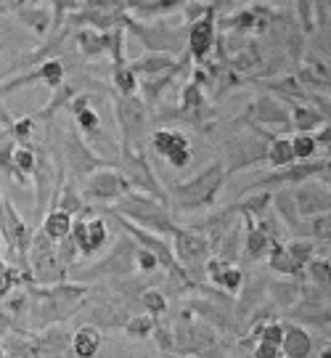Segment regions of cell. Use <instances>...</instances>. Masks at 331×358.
<instances>
[{"mask_svg": "<svg viewBox=\"0 0 331 358\" xmlns=\"http://www.w3.org/2000/svg\"><path fill=\"white\" fill-rule=\"evenodd\" d=\"M69 236L77 244L80 257H93L109 242V226L103 217H77V220H72Z\"/></svg>", "mask_w": 331, "mask_h": 358, "instance_id": "4fadbf2b", "label": "cell"}, {"mask_svg": "<svg viewBox=\"0 0 331 358\" xmlns=\"http://www.w3.org/2000/svg\"><path fill=\"white\" fill-rule=\"evenodd\" d=\"M125 29L130 32H135V38L143 43V48L149 53H180L183 51V45H186V38H183V32L175 29V27H165V24H140L135 22L133 16H128V22H125Z\"/></svg>", "mask_w": 331, "mask_h": 358, "instance_id": "8fae6325", "label": "cell"}, {"mask_svg": "<svg viewBox=\"0 0 331 358\" xmlns=\"http://www.w3.org/2000/svg\"><path fill=\"white\" fill-rule=\"evenodd\" d=\"M19 13V19L24 22L32 32H38V35H45L48 32V27L53 24V16L48 11H43L38 6H24V8H16Z\"/></svg>", "mask_w": 331, "mask_h": 358, "instance_id": "1f68e13d", "label": "cell"}, {"mask_svg": "<svg viewBox=\"0 0 331 358\" xmlns=\"http://www.w3.org/2000/svg\"><path fill=\"white\" fill-rule=\"evenodd\" d=\"M56 257H59V266H61L64 273H69V271L75 268L80 252H77V244L72 242V236H64V239L56 242Z\"/></svg>", "mask_w": 331, "mask_h": 358, "instance_id": "f35d334b", "label": "cell"}, {"mask_svg": "<svg viewBox=\"0 0 331 358\" xmlns=\"http://www.w3.org/2000/svg\"><path fill=\"white\" fill-rule=\"evenodd\" d=\"M138 300H140L143 313H149L152 319H162L167 313V297L162 294V289H156V287L143 289V292L138 294Z\"/></svg>", "mask_w": 331, "mask_h": 358, "instance_id": "e575fe53", "label": "cell"}, {"mask_svg": "<svg viewBox=\"0 0 331 358\" xmlns=\"http://www.w3.org/2000/svg\"><path fill=\"white\" fill-rule=\"evenodd\" d=\"M189 3V0H135L133 8L143 16H154V13H167V11H175L178 6Z\"/></svg>", "mask_w": 331, "mask_h": 358, "instance_id": "8d00e7d4", "label": "cell"}, {"mask_svg": "<svg viewBox=\"0 0 331 358\" xmlns=\"http://www.w3.org/2000/svg\"><path fill=\"white\" fill-rule=\"evenodd\" d=\"M115 115L122 130V146L130 149H143V130H146V103L138 96H115Z\"/></svg>", "mask_w": 331, "mask_h": 358, "instance_id": "30bf717a", "label": "cell"}, {"mask_svg": "<svg viewBox=\"0 0 331 358\" xmlns=\"http://www.w3.org/2000/svg\"><path fill=\"white\" fill-rule=\"evenodd\" d=\"M265 143L260 138H236L228 146V173L244 170V167L265 162Z\"/></svg>", "mask_w": 331, "mask_h": 358, "instance_id": "ac0fdd59", "label": "cell"}, {"mask_svg": "<svg viewBox=\"0 0 331 358\" xmlns=\"http://www.w3.org/2000/svg\"><path fill=\"white\" fill-rule=\"evenodd\" d=\"M281 356L284 358H310L313 350V337L302 324H284V337H281Z\"/></svg>", "mask_w": 331, "mask_h": 358, "instance_id": "ffe728a7", "label": "cell"}, {"mask_svg": "<svg viewBox=\"0 0 331 358\" xmlns=\"http://www.w3.org/2000/svg\"><path fill=\"white\" fill-rule=\"evenodd\" d=\"M223 183H226V165L212 162L209 167H204L196 178L170 183L165 189L167 207L175 213H193V210L209 207L217 199Z\"/></svg>", "mask_w": 331, "mask_h": 358, "instance_id": "7a4b0ae2", "label": "cell"}, {"mask_svg": "<svg viewBox=\"0 0 331 358\" xmlns=\"http://www.w3.org/2000/svg\"><path fill=\"white\" fill-rule=\"evenodd\" d=\"M112 83H115L117 96H135L138 90V75L130 69L128 62H115L112 64Z\"/></svg>", "mask_w": 331, "mask_h": 358, "instance_id": "f546056e", "label": "cell"}, {"mask_svg": "<svg viewBox=\"0 0 331 358\" xmlns=\"http://www.w3.org/2000/svg\"><path fill=\"white\" fill-rule=\"evenodd\" d=\"M313 11H318L321 27H326V22H329V0H313Z\"/></svg>", "mask_w": 331, "mask_h": 358, "instance_id": "ee69618b", "label": "cell"}, {"mask_svg": "<svg viewBox=\"0 0 331 358\" xmlns=\"http://www.w3.org/2000/svg\"><path fill=\"white\" fill-rule=\"evenodd\" d=\"M265 162L273 167H286L294 162L292 143L286 136H270V141L265 143Z\"/></svg>", "mask_w": 331, "mask_h": 358, "instance_id": "f1b7e54d", "label": "cell"}, {"mask_svg": "<svg viewBox=\"0 0 331 358\" xmlns=\"http://www.w3.org/2000/svg\"><path fill=\"white\" fill-rule=\"evenodd\" d=\"M90 294L88 284H75V282H59L51 287H27V297H29V329H48L56 324H64L75 313H80V308L85 303V297Z\"/></svg>", "mask_w": 331, "mask_h": 358, "instance_id": "6da1fadb", "label": "cell"}, {"mask_svg": "<svg viewBox=\"0 0 331 358\" xmlns=\"http://www.w3.org/2000/svg\"><path fill=\"white\" fill-rule=\"evenodd\" d=\"M135 271V242L130 239L128 234L115 244V250L106 257L96 260L88 268L72 271L77 282H101V279H128L130 273Z\"/></svg>", "mask_w": 331, "mask_h": 358, "instance_id": "5b68a950", "label": "cell"}, {"mask_svg": "<svg viewBox=\"0 0 331 358\" xmlns=\"http://www.w3.org/2000/svg\"><path fill=\"white\" fill-rule=\"evenodd\" d=\"M215 43H217V29H215V6H212L202 19L191 22L189 35H186V45H189V53L193 56L196 64H207V56L212 53Z\"/></svg>", "mask_w": 331, "mask_h": 358, "instance_id": "9a60e30c", "label": "cell"}, {"mask_svg": "<svg viewBox=\"0 0 331 358\" xmlns=\"http://www.w3.org/2000/svg\"><path fill=\"white\" fill-rule=\"evenodd\" d=\"M286 250H289V255L294 257V263L300 268H305L307 260L316 257V242L313 239H292V242L286 244Z\"/></svg>", "mask_w": 331, "mask_h": 358, "instance_id": "74e56055", "label": "cell"}, {"mask_svg": "<svg viewBox=\"0 0 331 358\" xmlns=\"http://www.w3.org/2000/svg\"><path fill=\"white\" fill-rule=\"evenodd\" d=\"M27 266L32 271V282L35 287H51L66 279V273L59 266L56 257V242H51L43 229L32 231V242H29V252H27Z\"/></svg>", "mask_w": 331, "mask_h": 358, "instance_id": "52a82bcc", "label": "cell"}, {"mask_svg": "<svg viewBox=\"0 0 331 358\" xmlns=\"http://www.w3.org/2000/svg\"><path fill=\"white\" fill-rule=\"evenodd\" d=\"M265 257H267V268L273 271V273L286 276V279H302V268L294 263V257L289 255V250H286V244L284 242L273 244Z\"/></svg>", "mask_w": 331, "mask_h": 358, "instance_id": "484cf974", "label": "cell"}, {"mask_svg": "<svg viewBox=\"0 0 331 358\" xmlns=\"http://www.w3.org/2000/svg\"><path fill=\"white\" fill-rule=\"evenodd\" d=\"M294 207L302 217H313V215H323L329 213V180H316L310 178L305 183H300V189L292 192Z\"/></svg>", "mask_w": 331, "mask_h": 358, "instance_id": "2e32d148", "label": "cell"}, {"mask_svg": "<svg viewBox=\"0 0 331 358\" xmlns=\"http://www.w3.org/2000/svg\"><path fill=\"white\" fill-rule=\"evenodd\" d=\"M172 257L180 268L191 276L193 282H202L204 279V263L207 257L212 255L209 252V244L204 239L199 231L193 229H178L172 234Z\"/></svg>", "mask_w": 331, "mask_h": 358, "instance_id": "9c48e42d", "label": "cell"}, {"mask_svg": "<svg viewBox=\"0 0 331 358\" xmlns=\"http://www.w3.org/2000/svg\"><path fill=\"white\" fill-rule=\"evenodd\" d=\"M109 210L117 213L119 217H125V220L138 223L140 229L159 234V236H172L178 231L175 220H172V213L159 199H154L149 194L133 192V189L128 194H122L117 202H112Z\"/></svg>", "mask_w": 331, "mask_h": 358, "instance_id": "3957f363", "label": "cell"}, {"mask_svg": "<svg viewBox=\"0 0 331 358\" xmlns=\"http://www.w3.org/2000/svg\"><path fill=\"white\" fill-rule=\"evenodd\" d=\"M115 167L122 173V178L128 180L133 192L149 194V196L159 199V202L167 207L165 186L156 180V173H154V167L149 165L146 149H130V146H122V149H119V159H115ZM167 210H170V207H167Z\"/></svg>", "mask_w": 331, "mask_h": 358, "instance_id": "277c9868", "label": "cell"}, {"mask_svg": "<svg viewBox=\"0 0 331 358\" xmlns=\"http://www.w3.org/2000/svg\"><path fill=\"white\" fill-rule=\"evenodd\" d=\"M329 273H331L329 260L326 257H313V260H307V266L302 268V279H307L313 287L329 289Z\"/></svg>", "mask_w": 331, "mask_h": 358, "instance_id": "d6a6232c", "label": "cell"}, {"mask_svg": "<svg viewBox=\"0 0 331 358\" xmlns=\"http://www.w3.org/2000/svg\"><path fill=\"white\" fill-rule=\"evenodd\" d=\"M297 19H300V32L307 35L316 29V19H313V0H297Z\"/></svg>", "mask_w": 331, "mask_h": 358, "instance_id": "60d3db41", "label": "cell"}, {"mask_svg": "<svg viewBox=\"0 0 331 358\" xmlns=\"http://www.w3.org/2000/svg\"><path fill=\"white\" fill-rule=\"evenodd\" d=\"M154 324H156V319H152L149 313L138 310V313H133V316L125 321L122 332L128 334V337H133V340H149L154 332Z\"/></svg>", "mask_w": 331, "mask_h": 358, "instance_id": "836d02e7", "label": "cell"}, {"mask_svg": "<svg viewBox=\"0 0 331 358\" xmlns=\"http://www.w3.org/2000/svg\"><path fill=\"white\" fill-rule=\"evenodd\" d=\"M72 220L75 217L66 215L64 210H59V207H48L45 210V215H43V234L51 239V242H59V239H64L69 236V231H72Z\"/></svg>", "mask_w": 331, "mask_h": 358, "instance_id": "4316f807", "label": "cell"}, {"mask_svg": "<svg viewBox=\"0 0 331 358\" xmlns=\"http://www.w3.org/2000/svg\"><path fill=\"white\" fill-rule=\"evenodd\" d=\"M292 154H294V162H307V159H313L316 152H318V143L313 138V133H294L292 138Z\"/></svg>", "mask_w": 331, "mask_h": 358, "instance_id": "d590c367", "label": "cell"}, {"mask_svg": "<svg viewBox=\"0 0 331 358\" xmlns=\"http://www.w3.org/2000/svg\"><path fill=\"white\" fill-rule=\"evenodd\" d=\"M51 205L53 207H59V210H64L66 215H72V217H80V215H85L88 213V205L82 202V196L77 194L75 189V180L64 178V183L59 186V192L53 194V199H51Z\"/></svg>", "mask_w": 331, "mask_h": 358, "instance_id": "d4e9b609", "label": "cell"}, {"mask_svg": "<svg viewBox=\"0 0 331 358\" xmlns=\"http://www.w3.org/2000/svg\"><path fill=\"white\" fill-rule=\"evenodd\" d=\"M59 162L75 178H85V176L101 170V167H115V159H101L85 143V138H80V130L77 128H66L61 133V138H59Z\"/></svg>", "mask_w": 331, "mask_h": 358, "instance_id": "8992f818", "label": "cell"}, {"mask_svg": "<svg viewBox=\"0 0 331 358\" xmlns=\"http://www.w3.org/2000/svg\"><path fill=\"white\" fill-rule=\"evenodd\" d=\"M135 268L140 273H154V271L159 268V260H156L154 252H149V250H143V247L135 244Z\"/></svg>", "mask_w": 331, "mask_h": 358, "instance_id": "b9f144b4", "label": "cell"}, {"mask_svg": "<svg viewBox=\"0 0 331 358\" xmlns=\"http://www.w3.org/2000/svg\"><path fill=\"white\" fill-rule=\"evenodd\" d=\"M204 279L209 284H215L217 289H223V292L236 294L244 287V271L236 263L226 260V257L209 255L207 263H204Z\"/></svg>", "mask_w": 331, "mask_h": 358, "instance_id": "e0dca14e", "label": "cell"}, {"mask_svg": "<svg viewBox=\"0 0 331 358\" xmlns=\"http://www.w3.org/2000/svg\"><path fill=\"white\" fill-rule=\"evenodd\" d=\"M72 112H75L77 130H80L82 136H96V133H98L101 117L90 106V96H85V93L75 96V99H72Z\"/></svg>", "mask_w": 331, "mask_h": 358, "instance_id": "cb8c5ba5", "label": "cell"}, {"mask_svg": "<svg viewBox=\"0 0 331 358\" xmlns=\"http://www.w3.org/2000/svg\"><path fill=\"white\" fill-rule=\"evenodd\" d=\"M316 176H321V180H329V157L321 159V162L307 159V162H292L286 167H273L267 176H260V178H255V183H249L247 194L257 192V189L270 192L276 186H300V183L316 178Z\"/></svg>", "mask_w": 331, "mask_h": 358, "instance_id": "ba28073f", "label": "cell"}, {"mask_svg": "<svg viewBox=\"0 0 331 358\" xmlns=\"http://www.w3.org/2000/svg\"><path fill=\"white\" fill-rule=\"evenodd\" d=\"M103 348V337L101 329L93 327V324H85L75 332L69 334V353L75 358H96Z\"/></svg>", "mask_w": 331, "mask_h": 358, "instance_id": "7402d4cb", "label": "cell"}, {"mask_svg": "<svg viewBox=\"0 0 331 358\" xmlns=\"http://www.w3.org/2000/svg\"><path fill=\"white\" fill-rule=\"evenodd\" d=\"M244 220V242H242V255L244 260H249V263H257V260H263V257L270 252V247H273V239L267 236L265 231L255 226V220L252 217L242 215ZM281 244V242H279Z\"/></svg>", "mask_w": 331, "mask_h": 358, "instance_id": "44dd1931", "label": "cell"}, {"mask_svg": "<svg viewBox=\"0 0 331 358\" xmlns=\"http://www.w3.org/2000/svg\"><path fill=\"white\" fill-rule=\"evenodd\" d=\"M152 146L154 152L159 154V157H165L175 170H186L189 162H191V141L180 130H154Z\"/></svg>", "mask_w": 331, "mask_h": 358, "instance_id": "5bb4252c", "label": "cell"}, {"mask_svg": "<svg viewBox=\"0 0 331 358\" xmlns=\"http://www.w3.org/2000/svg\"><path fill=\"white\" fill-rule=\"evenodd\" d=\"M281 350L279 345H267V343H257L252 348V358H279Z\"/></svg>", "mask_w": 331, "mask_h": 358, "instance_id": "7bdbcfd3", "label": "cell"}, {"mask_svg": "<svg viewBox=\"0 0 331 358\" xmlns=\"http://www.w3.org/2000/svg\"><path fill=\"white\" fill-rule=\"evenodd\" d=\"M329 122V115L316 109L313 103H289V125L294 133H316Z\"/></svg>", "mask_w": 331, "mask_h": 358, "instance_id": "603a6c76", "label": "cell"}, {"mask_svg": "<svg viewBox=\"0 0 331 358\" xmlns=\"http://www.w3.org/2000/svg\"><path fill=\"white\" fill-rule=\"evenodd\" d=\"M247 115H252L249 120H255L260 125L292 128V125H289V106H284V103H281L279 99H273V96H260V99L249 106Z\"/></svg>", "mask_w": 331, "mask_h": 358, "instance_id": "d6986e66", "label": "cell"}, {"mask_svg": "<svg viewBox=\"0 0 331 358\" xmlns=\"http://www.w3.org/2000/svg\"><path fill=\"white\" fill-rule=\"evenodd\" d=\"M11 165H13V176H16V183H27V176H32L35 170V149L29 143H13L11 152Z\"/></svg>", "mask_w": 331, "mask_h": 358, "instance_id": "83f0119b", "label": "cell"}, {"mask_svg": "<svg viewBox=\"0 0 331 358\" xmlns=\"http://www.w3.org/2000/svg\"><path fill=\"white\" fill-rule=\"evenodd\" d=\"M8 292H11V284H8V279H6V271H3V273H0V300H3Z\"/></svg>", "mask_w": 331, "mask_h": 358, "instance_id": "f6af8a7d", "label": "cell"}, {"mask_svg": "<svg viewBox=\"0 0 331 358\" xmlns=\"http://www.w3.org/2000/svg\"><path fill=\"white\" fill-rule=\"evenodd\" d=\"M35 125H38V120L29 115V117H22V120H16L11 125V141L13 143H27L32 138V133H35Z\"/></svg>", "mask_w": 331, "mask_h": 358, "instance_id": "ab89813d", "label": "cell"}, {"mask_svg": "<svg viewBox=\"0 0 331 358\" xmlns=\"http://www.w3.org/2000/svg\"><path fill=\"white\" fill-rule=\"evenodd\" d=\"M172 64H175V62H172L170 56H165V53H146V56H140L135 62H130V69H133L135 75L152 77V75H159V72H167Z\"/></svg>", "mask_w": 331, "mask_h": 358, "instance_id": "4dcf8cb0", "label": "cell"}, {"mask_svg": "<svg viewBox=\"0 0 331 358\" xmlns=\"http://www.w3.org/2000/svg\"><path fill=\"white\" fill-rule=\"evenodd\" d=\"M130 192V183L122 178V173L117 167H101L96 173L85 176V186H82V202H103L112 205L122 194Z\"/></svg>", "mask_w": 331, "mask_h": 358, "instance_id": "7c38bea8", "label": "cell"}]
</instances>
